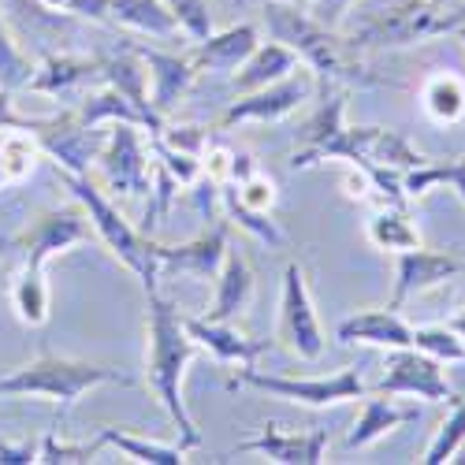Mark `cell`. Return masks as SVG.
Masks as SVG:
<instances>
[{
    "instance_id": "cell-1",
    "label": "cell",
    "mask_w": 465,
    "mask_h": 465,
    "mask_svg": "<svg viewBox=\"0 0 465 465\" xmlns=\"http://www.w3.org/2000/svg\"><path fill=\"white\" fill-rule=\"evenodd\" d=\"M261 23L268 26V34L283 42L298 64H305L317 74L321 90L328 86H380V79L361 67L358 49L335 34V26H324L313 12L294 8L287 0H261Z\"/></svg>"
},
{
    "instance_id": "cell-2",
    "label": "cell",
    "mask_w": 465,
    "mask_h": 465,
    "mask_svg": "<svg viewBox=\"0 0 465 465\" xmlns=\"http://www.w3.org/2000/svg\"><path fill=\"white\" fill-rule=\"evenodd\" d=\"M145 335H149V342H145V376H149L153 395H157L161 406L168 410L183 447L186 450L202 447V432H198V424H193V417L186 410V399H183V376H186V365L193 358V339H190V331L179 317V309L161 291L149 294Z\"/></svg>"
},
{
    "instance_id": "cell-3",
    "label": "cell",
    "mask_w": 465,
    "mask_h": 465,
    "mask_svg": "<svg viewBox=\"0 0 465 465\" xmlns=\"http://www.w3.org/2000/svg\"><path fill=\"white\" fill-rule=\"evenodd\" d=\"M104 383H124L131 387L134 380L112 365H90V361H67V358H53L42 354L37 361L0 376V399H49L56 406V420L53 429L60 432L64 420L71 413V406L79 402L86 391Z\"/></svg>"
},
{
    "instance_id": "cell-4",
    "label": "cell",
    "mask_w": 465,
    "mask_h": 465,
    "mask_svg": "<svg viewBox=\"0 0 465 465\" xmlns=\"http://www.w3.org/2000/svg\"><path fill=\"white\" fill-rule=\"evenodd\" d=\"M60 183L71 190V198L79 202L94 223V235L108 246V253L120 261L124 268L138 276V283L145 287V294L157 291L161 280V264H157V242H153L145 231L131 227V220L108 202V193L101 186L90 183V175H74V172H60Z\"/></svg>"
},
{
    "instance_id": "cell-5",
    "label": "cell",
    "mask_w": 465,
    "mask_h": 465,
    "mask_svg": "<svg viewBox=\"0 0 465 465\" xmlns=\"http://www.w3.org/2000/svg\"><path fill=\"white\" fill-rule=\"evenodd\" d=\"M239 387H253V391H264L268 399L298 402V406H309V410L358 402V399L369 395L358 365H346L331 376H272V372H261L253 365H239V372L227 380V391H239Z\"/></svg>"
},
{
    "instance_id": "cell-6",
    "label": "cell",
    "mask_w": 465,
    "mask_h": 465,
    "mask_svg": "<svg viewBox=\"0 0 465 465\" xmlns=\"http://www.w3.org/2000/svg\"><path fill=\"white\" fill-rule=\"evenodd\" d=\"M443 23V5L436 0H399L391 8L369 12L354 30L351 42L358 53L361 49H402V45H417L429 42V37H440Z\"/></svg>"
},
{
    "instance_id": "cell-7",
    "label": "cell",
    "mask_w": 465,
    "mask_h": 465,
    "mask_svg": "<svg viewBox=\"0 0 465 465\" xmlns=\"http://www.w3.org/2000/svg\"><path fill=\"white\" fill-rule=\"evenodd\" d=\"M104 186L124 198H145L153 190V168H149V149L138 124H108L101 149L94 157Z\"/></svg>"
},
{
    "instance_id": "cell-8",
    "label": "cell",
    "mask_w": 465,
    "mask_h": 465,
    "mask_svg": "<svg viewBox=\"0 0 465 465\" xmlns=\"http://www.w3.org/2000/svg\"><path fill=\"white\" fill-rule=\"evenodd\" d=\"M324 161H346V164H380L391 172H410L429 164V157L399 131L391 127H342L321 153Z\"/></svg>"
},
{
    "instance_id": "cell-9",
    "label": "cell",
    "mask_w": 465,
    "mask_h": 465,
    "mask_svg": "<svg viewBox=\"0 0 465 465\" xmlns=\"http://www.w3.org/2000/svg\"><path fill=\"white\" fill-rule=\"evenodd\" d=\"M276 339L287 346L294 358H305V361H317V358L324 354V331H321V321H317L313 298H309L305 268H302L298 261H291V264L283 268Z\"/></svg>"
},
{
    "instance_id": "cell-10",
    "label": "cell",
    "mask_w": 465,
    "mask_h": 465,
    "mask_svg": "<svg viewBox=\"0 0 465 465\" xmlns=\"http://www.w3.org/2000/svg\"><path fill=\"white\" fill-rule=\"evenodd\" d=\"M317 94V74H305V71H291L287 79L272 83V86H261L250 94H239V101H231L227 112L220 115V127H242V124H276L287 120L291 112H298L309 97Z\"/></svg>"
},
{
    "instance_id": "cell-11",
    "label": "cell",
    "mask_w": 465,
    "mask_h": 465,
    "mask_svg": "<svg viewBox=\"0 0 465 465\" xmlns=\"http://www.w3.org/2000/svg\"><path fill=\"white\" fill-rule=\"evenodd\" d=\"M372 395H413L424 402H454V387L443 376V365L429 354H420L417 346H402V351H387V365Z\"/></svg>"
},
{
    "instance_id": "cell-12",
    "label": "cell",
    "mask_w": 465,
    "mask_h": 465,
    "mask_svg": "<svg viewBox=\"0 0 465 465\" xmlns=\"http://www.w3.org/2000/svg\"><path fill=\"white\" fill-rule=\"evenodd\" d=\"M90 235H94V223H90L86 209L74 202V205L45 209L26 227V235L19 239V246H23L30 268H45L56 253H67L71 246L90 242Z\"/></svg>"
},
{
    "instance_id": "cell-13",
    "label": "cell",
    "mask_w": 465,
    "mask_h": 465,
    "mask_svg": "<svg viewBox=\"0 0 465 465\" xmlns=\"http://www.w3.org/2000/svg\"><path fill=\"white\" fill-rule=\"evenodd\" d=\"M101 138H104V127H86L79 115H74V108L49 115V124L37 131V145L53 157L56 172H74V175H90Z\"/></svg>"
},
{
    "instance_id": "cell-14",
    "label": "cell",
    "mask_w": 465,
    "mask_h": 465,
    "mask_svg": "<svg viewBox=\"0 0 465 465\" xmlns=\"http://www.w3.org/2000/svg\"><path fill=\"white\" fill-rule=\"evenodd\" d=\"M465 272V261L454 257V253H443V250H406L399 253V268H395V294L387 302V309H402L410 298L432 291L454 276Z\"/></svg>"
},
{
    "instance_id": "cell-15",
    "label": "cell",
    "mask_w": 465,
    "mask_h": 465,
    "mask_svg": "<svg viewBox=\"0 0 465 465\" xmlns=\"http://www.w3.org/2000/svg\"><path fill=\"white\" fill-rule=\"evenodd\" d=\"M227 250H231L227 246V220H220L209 231H202L198 239H190L183 246H161L157 242V264H161V276L179 272V276H190V280H216Z\"/></svg>"
},
{
    "instance_id": "cell-16",
    "label": "cell",
    "mask_w": 465,
    "mask_h": 465,
    "mask_svg": "<svg viewBox=\"0 0 465 465\" xmlns=\"http://www.w3.org/2000/svg\"><path fill=\"white\" fill-rule=\"evenodd\" d=\"M138 56L145 60L149 67V104L157 115H168L183 97L186 90L193 86V79H198V64L190 60V53H161V49H149V45H134Z\"/></svg>"
},
{
    "instance_id": "cell-17",
    "label": "cell",
    "mask_w": 465,
    "mask_h": 465,
    "mask_svg": "<svg viewBox=\"0 0 465 465\" xmlns=\"http://www.w3.org/2000/svg\"><path fill=\"white\" fill-rule=\"evenodd\" d=\"M242 454H261L276 465H321L328 454V429H313V432H280L276 424L253 440L239 443Z\"/></svg>"
},
{
    "instance_id": "cell-18",
    "label": "cell",
    "mask_w": 465,
    "mask_h": 465,
    "mask_svg": "<svg viewBox=\"0 0 465 465\" xmlns=\"http://www.w3.org/2000/svg\"><path fill=\"white\" fill-rule=\"evenodd\" d=\"M193 346L205 351L220 365H257L261 354H268V339H250L239 328H231V321H209V317H190L183 321Z\"/></svg>"
},
{
    "instance_id": "cell-19",
    "label": "cell",
    "mask_w": 465,
    "mask_h": 465,
    "mask_svg": "<svg viewBox=\"0 0 465 465\" xmlns=\"http://www.w3.org/2000/svg\"><path fill=\"white\" fill-rule=\"evenodd\" d=\"M335 339L342 346H376V351H402V346H413V328L399 317V309H365V313H354L339 321Z\"/></svg>"
},
{
    "instance_id": "cell-20",
    "label": "cell",
    "mask_w": 465,
    "mask_h": 465,
    "mask_svg": "<svg viewBox=\"0 0 465 465\" xmlns=\"http://www.w3.org/2000/svg\"><path fill=\"white\" fill-rule=\"evenodd\" d=\"M257 45H261L257 23H239V26H227V30H213L205 42H193L190 60L198 64V71L227 74V71H239Z\"/></svg>"
},
{
    "instance_id": "cell-21",
    "label": "cell",
    "mask_w": 465,
    "mask_h": 465,
    "mask_svg": "<svg viewBox=\"0 0 465 465\" xmlns=\"http://www.w3.org/2000/svg\"><path fill=\"white\" fill-rule=\"evenodd\" d=\"M346 127V94H328L321 97V108L309 115V124L298 131V145L291 153V168L305 172V168H317L321 164V153L324 145Z\"/></svg>"
},
{
    "instance_id": "cell-22",
    "label": "cell",
    "mask_w": 465,
    "mask_h": 465,
    "mask_svg": "<svg viewBox=\"0 0 465 465\" xmlns=\"http://www.w3.org/2000/svg\"><path fill=\"white\" fill-rule=\"evenodd\" d=\"M101 79V56H74V53H49L42 64L34 67L30 86L34 94H49V97H64L71 90H79L86 83Z\"/></svg>"
},
{
    "instance_id": "cell-23",
    "label": "cell",
    "mask_w": 465,
    "mask_h": 465,
    "mask_svg": "<svg viewBox=\"0 0 465 465\" xmlns=\"http://www.w3.org/2000/svg\"><path fill=\"white\" fill-rule=\"evenodd\" d=\"M253 298V268L239 250H227L220 272H216V294L209 305V321H239V313Z\"/></svg>"
},
{
    "instance_id": "cell-24",
    "label": "cell",
    "mask_w": 465,
    "mask_h": 465,
    "mask_svg": "<svg viewBox=\"0 0 465 465\" xmlns=\"http://www.w3.org/2000/svg\"><path fill=\"white\" fill-rule=\"evenodd\" d=\"M417 417H420L417 406H395L391 395H372V399H365L358 424L346 432V450H365L376 440L391 436L395 429H402V424H410Z\"/></svg>"
},
{
    "instance_id": "cell-25",
    "label": "cell",
    "mask_w": 465,
    "mask_h": 465,
    "mask_svg": "<svg viewBox=\"0 0 465 465\" xmlns=\"http://www.w3.org/2000/svg\"><path fill=\"white\" fill-rule=\"evenodd\" d=\"M74 115L86 124V127H108V124H138V127H145L149 134H157L161 127H164V120H157V115H145L138 104H131L120 90H112V86H104V90H94V94H86L83 97V104L74 108Z\"/></svg>"
},
{
    "instance_id": "cell-26",
    "label": "cell",
    "mask_w": 465,
    "mask_h": 465,
    "mask_svg": "<svg viewBox=\"0 0 465 465\" xmlns=\"http://www.w3.org/2000/svg\"><path fill=\"white\" fill-rule=\"evenodd\" d=\"M291 71H298V56L283 45V42H261L246 64L235 71V90L239 94H250V90H261V86H272L280 79H287Z\"/></svg>"
},
{
    "instance_id": "cell-27",
    "label": "cell",
    "mask_w": 465,
    "mask_h": 465,
    "mask_svg": "<svg viewBox=\"0 0 465 465\" xmlns=\"http://www.w3.org/2000/svg\"><path fill=\"white\" fill-rule=\"evenodd\" d=\"M101 79H104V86L120 90L131 104H138L145 115H157V112H153V104H149V67L138 56L134 45L127 53L101 56ZM157 120H164V115H157Z\"/></svg>"
},
{
    "instance_id": "cell-28",
    "label": "cell",
    "mask_w": 465,
    "mask_h": 465,
    "mask_svg": "<svg viewBox=\"0 0 465 465\" xmlns=\"http://www.w3.org/2000/svg\"><path fill=\"white\" fill-rule=\"evenodd\" d=\"M365 231H369V242L376 250H387V253H406V250L420 246V227L413 223L406 205H380L369 216Z\"/></svg>"
},
{
    "instance_id": "cell-29",
    "label": "cell",
    "mask_w": 465,
    "mask_h": 465,
    "mask_svg": "<svg viewBox=\"0 0 465 465\" xmlns=\"http://www.w3.org/2000/svg\"><path fill=\"white\" fill-rule=\"evenodd\" d=\"M108 15H112V23L149 34V37H175L179 34V23L168 12L164 0H108Z\"/></svg>"
},
{
    "instance_id": "cell-30",
    "label": "cell",
    "mask_w": 465,
    "mask_h": 465,
    "mask_svg": "<svg viewBox=\"0 0 465 465\" xmlns=\"http://www.w3.org/2000/svg\"><path fill=\"white\" fill-rule=\"evenodd\" d=\"M97 440L104 447H115L124 450L127 458L142 461V465H186V447H168V443H153V440H142L134 432H124L115 424H104L97 432Z\"/></svg>"
},
{
    "instance_id": "cell-31",
    "label": "cell",
    "mask_w": 465,
    "mask_h": 465,
    "mask_svg": "<svg viewBox=\"0 0 465 465\" xmlns=\"http://www.w3.org/2000/svg\"><path fill=\"white\" fill-rule=\"evenodd\" d=\"M12 309L26 328H42L49 321V287H45V268H23L19 280L12 283Z\"/></svg>"
},
{
    "instance_id": "cell-32",
    "label": "cell",
    "mask_w": 465,
    "mask_h": 465,
    "mask_svg": "<svg viewBox=\"0 0 465 465\" xmlns=\"http://www.w3.org/2000/svg\"><path fill=\"white\" fill-rule=\"evenodd\" d=\"M420 101L436 124H458L465 115V79H458L450 71L432 74V79L420 86Z\"/></svg>"
},
{
    "instance_id": "cell-33",
    "label": "cell",
    "mask_w": 465,
    "mask_h": 465,
    "mask_svg": "<svg viewBox=\"0 0 465 465\" xmlns=\"http://www.w3.org/2000/svg\"><path fill=\"white\" fill-rule=\"evenodd\" d=\"M37 157H42V145H37V134L30 131H8L0 138V183H23Z\"/></svg>"
},
{
    "instance_id": "cell-34",
    "label": "cell",
    "mask_w": 465,
    "mask_h": 465,
    "mask_svg": "<svg viewBox=\"0 0 465 465\" xmlns=\"http://www.w3.org/2000/svg\"><path fill=\"white\" fill-rule=\"evenodd\" d=\"M220 202H223V209H227V216L235 220L246 235H253V239H261L264 246H272V250H283L287 246V235H283V227L268 216V213H253V209H246L239 198H235V190H231L227 183L220 186Z\"/></svg>"
},
{
    "instance_id": "cell-35",
    "label": "cell",
    "mask_w": 465,
    "mask_h": 465,
    "mask_svg": "<svg viewBox=\"0 0 465 465\" xmlns=\"http://www.w3.org/2000/svg\"><path fill=\"white\" fill-rule=\"evenodd\" d=\"M436 186H450L458 198L465 202V157L458 164H420V168H410L402 172V190L406 198H420V193H429Z\"/></svg>"
},
{
    "instance_id": "cell-36",
    "label": "cell",
    "mask_w": 465,
    "mask_h": 465,
    "mask_svg": "<svg viewBox=\"0 0 465 465\" xmlns=\"http://www.w3.org/2000/svg\"><path fill=\"white\" fill-rule=\"evenodd\" d=\"M465 447V399H454L450 402V413L447 420L436 429L432 443L424 447V465H443V461H454V454Z\"/></svg>"
},
{
    "instance_id": "cell-37",
    "label": "cell",
    "mask_w": 465,
    "mask_h": 465,
    "mask_svg": "<svg viewBox=\"0 0 465 465\" xmlns=\"http://www.w3.org/2000/svg\"><path fill=\"white\" fill-rule=\"evenodd\" d=\"M413 346L420 354L436 358L440 365H461L465 361V342L450 324H424L413 328Z\"/></svg>"
},
{
    "instance_id": "cell-38",
    "label": "cell",
    "mask_w": 465,
    "mask_h": 465,
    "mask_svg": "<svg viewBox=\"0 0 465 465\" xmlns=\"http://www.w3.org/2000/svg\"><path fill=\"white\" fill-rule=\"evenodd\" d=\"M30 74H34V64L30 56L15 45V37L5 23V15H0V86L5 90H26L30 86Z\"/></svg>"
},
{
    "instance_id": "cell-39",
    "label": "cell",
    "mask_w": 465,
    "mask_h": 465,
    "mask_svg": "<svg viewBox=\"0 0 465 465\" xmlns=\"http://www.w3.org/2000/svg\"><path fill=\"white\" fill-rule=\"evenodd\" d=\"M101 447H104L101 440H94V443H67L56 429H49L42 440H37V461H45V465H86V461H94V454Z\"/></svg>"
},
{
    "instance_id": "cell-40",
    "label": "cell",
    "mask_w": 465,
    "mask_h": 465,
    "mask_svg": "<svg viewBox=\"0 0 465 465\" xmlns=\"http://www.w3.org/2000/svg\"><path fill=\"white\" fill-rule=\"evenodd\" d=\"M149 153L157 157V164L183 186V190H190L193 183L202 179V157H190V153H179V149H172V145H164L161 138H153L149 134Z\"/></svg>"
},
{
    "instance_id": "cell-41",
    "label": "cell",
    "mask_w": 465,
    "mask_h": 465,
    "mask_svg": "<svg viewBox=\"0 0 465 465\" xmlns=\"http://www.w3.org/2000/svg\"><path fill=\"white\" fill-rule=\"evenodd\" d=\"M168 12L179 23V34H186L190 42H205L213 34V8L209 0H164Z\"/></svg>"
},
{
    "instance_id": "cell-42",
    "label": "cell",
    "mask_w": 465,
    "mask_h": 465,
    "mask_svg": "<svg viewBox=\"0 0 465 465\" xmlns=\"http://www.w3.org/2000/svg\"><path fill=\"white\" fill-rule=\"evenodd\" d=\"M227 186L235 190V198H239L246 209H253V213H272V205H276V198H280L276 179H272V175H264L261 168H257L250 179H242V183H227Z\"/></svg>"
},
{
    "instance_id": "cell-43",
    "label": "cell",
    "mask_w": 465,
    "mask_h": 465,
    "mask_svg": "<svg viewBox=\"0 0 465 465\" xmlns=\"http://www.w3.org/2000/svg\"><path fill=\"white\" fill-rule=\"evenodd\" d=\"M153 138H161L164 145H172V149H179V153H190V157H202L205 153V145H209V127H193V124H168L164 120V127L153 134Z\"/></svg>"
},
{
    "instance_id": "cell-44",
    "label": "cell",
    "mask_w": 465,
    "mask_h": 465,
    "mask_svg": "<svg viewBox=\"0 0 465 465\" xmlns=\"http://www.w3.org/2000/svg\"><path fill=\"white\" fill-rule=\"evenodd\" d=\"M45 124H49V115H45V120H30V115H19L15 112V101H12V90L0 86V131H30V134H37Z\"/></svg>"
},
{
    "instance_id": "cell-45",
    "label": "cell",
    "mask_w": 465,
    "mask_h": 465,
    "mask_svg": "<svg viewBox=\"0 0 465 465\" xmlns=\"http://www.w3.org/2000/svg\"><path fill=\"white\" fill-rule=\"evenodd\" d=\"M34 461H37V443L0 440V465H34Z\"/></svg>"
},
{
    "instance_id": "cell-46",
    "label": "cell",
    "mask_w": 465,
    "mask_h": 465,
    "mask_svg": "<svg viewBox=\"0 0 465 465\" xmlns=\"http://www.w3.org/2000/svg\"><path fill=\"white\" fill-rule=\"evenodd\" d=\"M358 5V0H313V15L324 23V26H339L342 15L351 12Z\"/></svg>"
},
{
    "instance_id": "cell-47",
    "label": "cell",
    "mask_w": 465,
    "mask_h": 465,
    "mask_svg": "<svg viewBox=\"0 0 465 465\" xmlns=\"http://www.w3.org/2000/svg\"><path fill=\"white\" fill-rule=\"evenodd\" d=\"M257 172V161L250 157V153H231V172H227V183H242V179H250Z\"/></svg>"
},
{
    "instance_id": "cell-48",
    "label": "cell",
    "mask_w": 465,
    "mask_h": 465,
    "mask_svg": "<svg viewBox=\"0 0 465 465\" xmlns=\"http://www.w3.org/2000/svg\"><path fill=\"white\" fill-rule=\"evenodd\" d=\"M458 26H465V5H461L458 12H443V23H440L443 34H454Z\"/></svg>"
},
{
    "instance_id": "cell-49",
    "label": "cell",
    "mask_w": 465,
    "mask_h": 465,
    "mask_svg": "<svg viewBox=\"0 0 465 465\" xmlns=\"http://www.w3.org/2000/svg\"><path fill=\"white\" fill-rule=\"evenodd\" d=\"M447 324H450V328H454V331L461 335V342H465V309H461V313H458L454 321H447Z\"/></svg>"
},
{
    "instance_id": "cell-50",
    "label": "cell",
    "mask_w": 465,
    "mask_h": 465,
    "mask_svg": "<svg viewBox=\"0 0 465 465\" xmlns=\"http://www.w3.org/2000/svg\"><path fill=\"white\" fill-rule=\"evenodd\" d=\"M454 34H458V37H461V45H465V26H458V30H454Z\"/></svg>"
},
{
    "instance_id": "cell-51",
    "label": "cell",
    "mask_w": 465,
    "mask_h": 465,
    "mask_svg": "<svg viewBox=\"0 0 465 465\" xmlns=\"http://www.w3.org/2000/svg\"><path fill=\"white\" fill-rule=\"evenodd\" d=\"M436 5H447V0H436Z\"/></svg>"
},
{
    "instance_id": "cell-52",
    "label": "cell",
    "mask_w": 465,
    "mask_h": 465,
    "mask_svg": "<svg viewBox=\"0 0 465 465\" xmlns=\"http://www.w3.org/2000/svg\"><path fill=\"white\" fill-rule=\"evenodd\" d=\"M242 5H250V0H242ZM257 5H261V0H257Z\"/></svg>"
}]
</instances>
